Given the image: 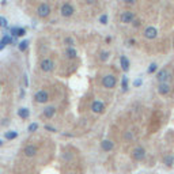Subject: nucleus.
Listing matches in <instances>:
<instances>
[{"label":"nucleus","instance_id":"1","mask_svg":"<svg viewBox=\"0 0 174 174\" xmlns=\"http://www.w3.org/2000/svg\"><path fill=\"white\" fill-rule=\"evenodd\" d=\"M74 14H75V8H74V6L71 3L65 1V3L61 4V7H60V15L63 16V18H71Z\"/></svg>","mask_w":174,"mask_h":174},{"label":"nucleus","instance_id":"2","mask_svg":"<svg viewBox=\"0 0 174 174\" xmlns=\"http://www.w3.org/2000/svg\"><path fill=\"white\" fill-rule=\"evenodd\" d=\"M51 12H52V8L48 3H41L37 7V15H38V18L45 19V18H48V16L51 15Z\"/></svg>","mask_w":174,"mask_h":174},{"label":"nucleus","instance_id":"3","mask_svg":"<svg viewBox=\"0 0 174 174\" xmlns=\"http://www.w3.org/2000/svg\"><path fill=\"white\" fill-rule=\"evenodd\" d=\"M116 83H117V79H116V76L112 75V74H109V75H105L102 78V86L105 87V88H107V90L114 88Z\"/></svg>","mask_w":174,"mask_h":174},{"label":"nucleus","instance_id":"4","mask_svg":"<svg viewBox=\"0 0 174 174\" xmlns=\"http://www.w3.org/2000/svg\"><path fill=\"white\" fill-rule=\"evenodd\" d=\"M40 68L42 72L49 74V72H52L55 69V63H53V60H51V59H44L40 63Z\"/></svg>","mask_w":174,"mask_h":174},{"label":"nucleus","instance_id":"5","mask_svg":"<svg viewBox=\"0 0 174 174\" xmlns=\"http://www.w3.org/2000/svg\"><path fill=\"white\" fill-rule=\"evenodd\" d=\"M34 101L38 103H46L49 101V93L45 90H38L34 94Z\"/></svg>","mask_w":174,"mask_h":174},{"label":"nucleus","instance_id":"6","mask_svg":"<svg viewBox=\"0 0 174 174\" xmlns=\"http://www.w3.org/2000/svg\"><path fill=\"white\" fill-rule=\"evenodd\" d=\"M144 37H146L147 40H155L156 37H158V29L154 27V26H147L144 29Z\"/></svg>","mask_w":174,"mask_h":174},{"label":"nucleus","instance_id":"7","mask_svg":"<svg viewBox=\"0 0 174 174\" xmlns=\"http://www.w3.org/2000/svg\"><path fill=\"white\" fill-rule=\"evenodd\" d=\"M169 79H170V72H169V69L163 68V69L156 72V80H158L159 83H166Z\"/></svg>","mask_w":174,"mask_h":174},{"label":"nucleus","instance_id":"8","mask_svg":"<svg viewBox=\"0 0 174 174\" xmlns=\"http://www.w3.org/2000/svg\"><path fill=\"white\" fill-rule=\"evenodd\" d=\"M135 20V14L130 11H124L121 12V15H120V22L121 23H132Z\"/></svg>","mask_w":174,"mask_h":174},{"label":"nucleus","instance_id":"9","mask_svg":"<svg viewBox=\"0 0 174 174\" xmlns=\"http://www.w3.org/2000/svg\"><path fill=\"white\" fill-rule=\"evenodd\" d=\"M144 156H146V150L143 147H135L132 151V158L135 161H143Z\"/></svg>","mask_w":174,"mask_h":174},{"label":"nucleus","instance_id":"10","mask_svg":"<svg viewBox=\"0 0 174 174\" xmlns=\"http://www.w3.org/2000/svg\"><path fill=\"white\" fill-rule=\"evenodd\" d=\"M91 110L94 112V113H97V114H101V113L105 112V103L98 101V99H95L91 103Z\"/></svg>","mask_w":174,"mask_h":174},{"label":"nucleus","instance_id":"11","mask_svg":"<svg viewBox=\"0 0 174 174\" xmlns=\"http://www.w3.org/2000/svg\"><path fill=\"white\" fill-rule=\"evenodd\" d=\"M37 152H38V148H37V146H34V144H27V146L23 148V154L26 155L27 158L36 156Z\"/></svg>","mask_w":174,"mask_h":174},{"label":"nucleus","instance_id":"12","mask_svg":"<svg viewBox=\"0 0 174 174\" xmlns=\"http://www.w3.org/2000/svg\"><path fill=\"white\" fill-rule=\"evenodd\" d=\"M171 91V86L169 83H159L158 84V93L161 95H169Z\"/></svg>","mask_w":174,"mask_h":174},{"label":"nucleus","instance_id":"13","mask_svg":"<svg viewBox=\"0 0 174 174\" xmlns=\"http://www.w3.org/2000/svg\"><path fill=\"white\" fill-rule=\"evenodd\" d=\"M120 65H121V69L125 72L129 71V67H130V63H129V59L127 56H121L120 57Z\"/></svg>","mask_w":174,"mask_h":174},{"label":"nucleus","instance_id":"14","mask_svg":"<svg viewBox=\"0 0 174 174\" xmlns=\"http://www.w3.org/2000/svg\"><path fill=\"white\" fill-rule=\"evenodd\" d=\"M101 148H102L105 152H110L113 148H114V143L110 142V140H102V143H101Z\"/></svg>","mask_w":174,"mask_h":174},{"label":"nucleus","instance_id":"15","mask_svg":"<svg viewBox=\"0 0 174 174\" xmlns=\"http://www.w3.org/2000/svg\"><path fill=\"white\" fill-rule=\"evenodd\" d=\"M26 34V29L25 27H12L11 29V37H22Z\"/></svg>","mask_w":174,"mask_h":174},{"label":"nucleus","instance_id":"16","mask_svg":"<svg viewBox=\"0 0 174 174\" xmlns=\"http://www.w3.org/2000/svg\"><path fill=\"white\" fill-rule=\"evenodd\" d=\"M56 113V107L55 106H46L44 109V116L46 117V119H52Z\"/></svg>","mask_w":174,"mask_h":174},{"label":"nucleus","instance_id":"17","mask_svg":"<svg viewBox=\"0 0 174 174\" xmlns=\"http://www.w3.org/2000/svg\"><path fill=\"white\" fill-rule=\"evenodd\" d=\"M65 56H67L68 59L74 60V59H76V57H78V52L74 49V46H68L67 49H65Z\"/></svg>","mask_w":174,"mask_h":174},{"label":"nucleus","instance_id":"18","mask_svg":"<svg viewBox=\"0 0 174 174\" xmlns=\"http://www.w3.org/2000/svg\"><path fill=\"white\" fill-rule=\"evenodd\" d=\"M18 116L22 120H27L30 117V110H29L27 107H20L19 110H18Z\"/></svg>","mask_w":174,"mask_h":174},{"label":"nucleus","instance_id":"19","mask_svg":"<svg viewBox=\"0 0 174 174\" xmlns=\"http://www.w3.org/2000/svg\"><path fill=\"white\" fill-rule=\"evenodd\" d=\"M163 163H165L167 167H171L174 165V156L171 154L165 155V158H163Z\"/></svg>","mask_w":174,"mask_h":174},{"label":"nucleus","instance_id":"20","mask_svg":"<svg viewBox=\"0 0 174 174\" xmlns=\"http://www.w3.org/2000/svg\"><path fill=\"white\" fill-rule=\"evenodd\" d=\"M4 138H6V140H14V139L18 138V132L16 130H8V132H6Z\"/></svg>","mask_w":174,"mask_h":174},{"label":"nucleus","instance_id":"21","mask_svg":"<svg viewBox=\"0 0 174 174\" xmlns=\"http://www.w3.org/2000/svg\"><path fill=\"white\" fill-rule=\"evenodd\" d=\"M0 41H1V42H3L4 45H10V44L14 42V37H11L10 34H7V36H4Z\"/></svg>","mask_w":174,"mask_h":174},{"label":"nucleus","instance_id":"22","mask_svg":"<svg viewBox=\"0 0 174 174\" xmlns=\"http://www.w3.org/2000/svg\"><path fill=\"white\" fill-rule=\"evenodd\" d=\"M18 48H19L20 52H26V51H27V48H29V42H27L26 40H25V41H20V42L18 44Z\"/></svg>","mask_w":174,"mask_h":174},{"label":"nucleus","instance_id":"23","mask_svg":"<svg viewBox=\"0 0 174 174\" xmlns=\"http://www.w3.org/2000/svg\"><path fill=\"white\" fill-rule=\"evenodd\" d=\"M121 88H123V91H128V76H123V80H121Z\"/></svg>","mask_w":174,"mask_h":174},{"label":"nucleus","instance_id":"24","mask_svg":"<svg viewBox=\"0 0 174 174\" xmlns=\"http://www.w3.org/2000/svg\"><path fill=\"white\" fill-rule=\"evenodd\" d=\"M64 44H65L67 46H74V45H75V41H74L72 37H65V38H64Z\"/></svg>","mask_w":174,"mask_h":174},{"label":"nucleus","instance_id":"25","mask_svg":"<svg viewBox=\"0 0 174 174\" xmlns=\"http://www.w3.org/2000/svg\"><path fill=\"white\" fill-rule=\"evenodd\" d=\"M107 20H109L107 14H102V15L99 16V23L101 25H107Z\"/></svg>","mask_w":174,"mask_h":174},{"label":"nucleus","instance_id":"26","mask_svg":"<svg viewBox=\"0 0 174 174\" xmlns=\"http://www.w3.org/2000/svg\"><path fill=\"white\" fill-rule=\"evenodd\" d=\"M0 27H1V29L8 27V20H7V18H4V16H0Z\"/></svg>","mask_w":174,"mask_h":174},{"label":"nucleus","instance_id":"27","mask_svg":"<svg viewBox=\"0 0 174 174\" xmlns=\"http://www.w3.org/2000/svg\"><path fill=\"white\" fill-rule=\"evenodd\" d=\"M156 69H158V64H156V63H152L150 67H148L147 72H148V74H154V72H156Z\"/></svg>","mask_w":174,"mask_h":174},{"label":"nucleus","instance_id":"28","mask_svg":"<svg viewBox=\"0 0 174 174\" xmlns=\"http://www.w3.org/2000/svg\"><path fill=\"white\" fill-rule=\"evenodd\" d=\"M27 130H29V132H36V130H38V124H37V123H32L30 125H29Z\"/></svg>","mask_w":174,"mask_h":174},{"label":"nucleus","instance_id":"29","mask_svg":"<svg viewBox=\"0 0 174 174\" xmlns=\"http://www.w3.org/2000/svg\"><path fill=\"white\" fill-rule=\"evenodd\" d=\"M109 52H102V53H101V60H102V61H106L107 59H109Z\"/></svg>","mask_w":174,"mask_h":174},{"label":"nucleus","instance_id":"30","mask_svg":"<svg viewBox=\"0 0 174 174\" xmlns=\"http://www.w3.org/2000/svg\"><path fill=\"white\" fill-rule=\"evenodd\" d=\"M132 138H133V136H132V133H130V132H125V135H124V139H125V140H128V142H129V140H132Z\"/></svg>","mask_w":174,"mask_h":174},{"label":"nucleus","instance_id":"31","mask_svg":"<svg viewBox=\"0 0 174 174\" xmlns=\"http://www.w3.org/2000/svg\"><path fill=\"white\" fill-rule=\"evenodd\" d=\"M142 84H143V80H142V79H136V80L133 82V86H135V87H140Z\"/></svg>","mask_w":174,"mask_h":174},{"label":"nucleus","instance_id":"32","mask_svg":"<svg viewBox=\"0 0 174 174\" xmlns=\"http://www.w3.org/2000/svg\"><path fill=\"white\" fill-rule=\"evenodd\" d=\"M45 130H49V132H57L56 130V128H53V127H51V125H45Z\"/></svg>","mask_w":174,"mask_h":174},{"label":"nucleus","instance_id":"33","mask_svg":"<svg viewBox=\"0 0 174 174\" xmlns=\"http://www.w3.org/2000/svg\"><path fill=\"white\" fill-rule=\"evenodd\" d=\"M23 84H25V87H29V78L26 74L23 75Z\"/></svg>","mask_w":174,"mask_h":174},{"label":"nucleus","instance_id":"34","mask_svg":"<svg viewBox=\"0 0 174 174\" xmlns=\"http://www.w3.org/2000/svg\"><path fill=\"white\" fill-rule=\"evenodd\" d=\"M132 25H133V27H139V26L142 25V22H140V20H133V22H132Z\"/></svg>","mask_w":174,"mask_h":174},{"label":"nucleus","instance_id":"35","mask_svg":"<svg viewBox=\"0 0 174 174\" xmlns=\"http://www.w3.org/2000/svg\"><path fill=\"white\" fill-rule=\"evenodd\" d=\"M87 4H97V0H86Z\"/></svg>","mask_w":174,"mask_h":174},{"label":"nucleus","instance_id":"36","mask_svg":"<svg viewBox=\"0 0 174 174\" xmlns=\"http://www.w3.org/2000/svg\"><path fill=\"white\" fill-rule=\"evenodd\" d=\"M127 4H133V3H136V0H124Z\"/></svg>","mask_w":174,"mask_h":174},{"label":"nucleus","instance_id":"37","mask_svg":"<svg viewBox=\"0 0 174 174\" xmlns=\"http://www.w3.org/2000/svg\"><path fill=\"white\" fill-rule=\"evenodd\" d=\"M4 48H6V45H4V44H3V42H1V41H0V52L3 51Z\"/></svg>","mask_w":174,"mask_h":174},{"label":"nucleus","instance_id":"38","mask_svg":"<svg viewBox=\"0 0 174 174\" xmlns=\"http://www.w3.org/2000/svg\"><path fill=\"white\" fill-rule=\"evenodd\" d=\"M129 45H135V40L132 38V40H129Z\"/></svg>","mask_w":174,"mask_h":174},{"label":"nucleus","instance_id":"39","mask_svg":"<svg viewBox=\"0 0 174 174\" xmlns=\"http://www.w3.org/2000/svg\"><path fill=\"white\" fill-rule=\"evenodd\" d=\"M23 97H25V91L22 90V91H20V98H23Z\"/></svg>","mask_w":174,"mask_h":174},{"label":"nucleus","instance_id":"40","mask_svg":"<svg viewBox=\"0 0 174 174\" xmlns=\"http://www.w3.org/2000/svg\"><path fill=\"white\" fill-rule=\"evenodd\" d=\"M1 146H3V142H1V140H0V147H1Z\"/></svg>","mask_w":174,"mask_h":174}]
</instances>
